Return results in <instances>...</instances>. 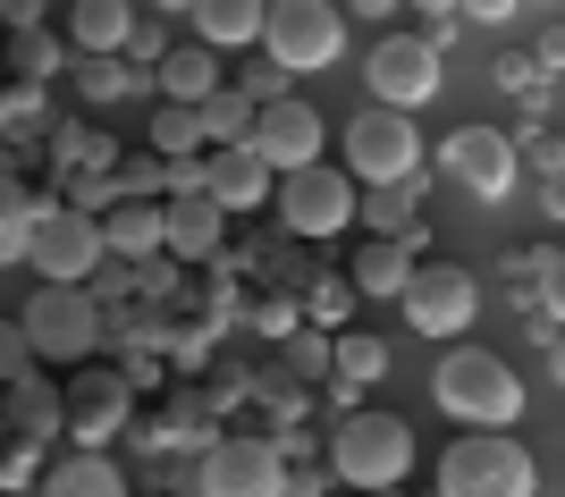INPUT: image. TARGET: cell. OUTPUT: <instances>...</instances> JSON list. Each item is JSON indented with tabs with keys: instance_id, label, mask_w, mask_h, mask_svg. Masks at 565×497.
Instances as JSON below:
<instances>
[{
	"instance_id": "3",
	"label": "cell",
	"mask_w": 565,
	"mask_h": 497,
	"mask_svg": "<svg viewBox=\"0 0 565 497\" xmlns=\"http://www.w3.org/2000/svg\"><path fill=\"white\" fill-rule=\"evenodd\" d=\"M532 489H541V464L507 430H465L439 455V497H532Z\"/></svg>"
},
{
	"instance_id": "27",
	"label": "cell",
	"mask_w": 565,
	"mask_h": 497,
	"mask_svg": "<svg viewBox=\"0 0 565 497\" xmlns=\"http://www.w3.org/2000/svg\"><path fill=\"white\" fill-rule=\"evenodd\" d=\"M414 203H423V169H414V177H397V186H372L354 219H372L380 237H405V228H414Z\"/></svg>"
},
{
	"instance_id": "1",
	"label": "cell",
	"mask_w": 565,
	"mask_h": 497,
	"mask_svg": "<svg viewBox=\"0 0 565 497\" xmlns=\"http://www.w3.org/2000/svg\"><path fill=\"white\" fill-rule=\"evenodd\" d=\"M430 397L465 430H507L523 413V379L507 371V355H490V346H448L439 371H430Z\"/></svg>"
},
{
	"instance_id": "9",
	"label": "cell",
	"mask_w": 565,
	"mask_h": 497,
	"mask_svg": "<svg viewBox=\"0 0 565 497\" xmlns=\"http://www.w3.org/2000/svg\"><path fill=\"white\" fill-rule=\"evenodd\" d=\"M194 489L203 497H287V447L279 439H254V430H228V439L203 447Z\"/></svg>"
},
{
	"instance_id": "26",
	"label": "cell",
	"mask_w": 565,
	"mask_h": 497,
	"mask_svg": "<svg viewBox=\"0 0 565 497\" xmlns=\"http://www.w3.org/2000/svg\"><path fill=\"white\" fill-rule=\"evenodd\" d=\"M330 379H354V388H372V379H388V346L363 329H338L330 337Z\"/></svg>"
},
{
	"instance_id": "20",
	"label": "cell",
	"mask_w": 565,
	"mask_h": 497,
	"mask_svg": "<svg viewBox=\"0 0 565 497\" xmlns=\"http://www.w3.org/2000/svg\"><path fill=\"white\" fill-rule=\"evenodd\" d=\"M102 245H110L118 261L161 253V203H143V194H118L110 212H102Z\"/></svg>"
},
{
	"instance_id": "16",
	"label": "cell",
	"mask_w": 565,
	"mask_h": 497,
	"mask_svg": "<svg viewBox=\"0 0 565 497\" xmlns=\"http://www.w3.org/2000/svg\"><path fill=\"white\" fill-rule=\"evenodd\" d=\"M220 228H228V212H220L212 194H161V253L178 261H212L220 253Z\"/></svg>"
},
{
	"instance_id": "43",
	"label": "cell",
	"mask_w": 565,
	"mask_h": 497,
	"mask_svg": "<svg viewBox=\"0 0 565 497\" xmlns=\"http://www.w3.org/2000/svg\"><path fill=\"white\" fill-rule=\"evenodd\" d=\"M0 18L9 25H43V0H0Z\"/></svg>"
},
{
	"instance_id": "39",
	"label": "cell",
	"mask_w": 565,
	"mask_h": 497,
	"mask_svg": "<svg viewBox=\"0 0 565 497\" xmlns=\"http://www.w3.org/2000/svg\"><path fill=\"white\" fill-rule=\"evenodd\" d=\"M523 0H456V18H481V25H498V18H515Z\"/></svg>"
},
{
	"instance_id": "14",
	"label": "cell",
	"mask_w": 565,
	"mask_h": 497,
	"mask_svg": "<svg viewBox=\"0 0 565 497\" xmlns=\"http://www.w3.org/2000/svg\"><path fill=\"white\" fill-rule=\"evenodd\" d=\"M60 404H68V439H76V447H102V439L127 422V404H136V379H127V371H94V363H76L68 388H60Z\"/></svg>"
},
{
	"instance_id": "41",
	"label": "cell",
	"mask_w": 565,
	"mask_h": 497,
	"mask_svg": "<svg viewBox=\"0 0 565 497\" xmlns=\"http://www.w3.org/2000/svg\"><path fill=\"white\" fill-rule=\"evenodd\" d=\"M532 60H541V76H548V68H565V25H548V34H541V51H532Z\"/></svg>"
},
{
	"instance_id": "40",
	"label": "cell",
	"mask_w": 565,
	"mask_h": 497,
	"mask_svg": "<svg viewBox=\"0 0 565 497\" xmlns=\"http://www.w3.org/2000/svg\"><path fill=\"white\" fill-rule=\"evenodd\" d=\"M541 212L565 219V169H541Z\"/></svg>"
},
{
	"instance_id": "18",
	"label": "cell",
	"mask_w": 565,
	"mask_h": 497,
	"mask_svg": "<svg viewBox=\"0 0 565 497\" xmlns=\"http://www.w3.org/2000/svg\"><path fill=\"white\" fill-rule=\"evenodd\" d=\"M43 497H127V480L102 447H68L43 464Z\"/></svg>"
},
{
	"instance_id": "30",
	"label": "cell",
	"mask_w": 565,
	"mask_h": 497,
	"mask_svg": "<svg viewBox=\"0 0 565 497\" xmlns=\"http://www.w3.org/2000/svg\"><path fill=\"white\" fill-rule=\"evenodd\" d=\"M152 152H161V161L203 152V110H194V101H161V119H152Z\"/></svg>"
},
{
	"instance_id": "31",
	"label": "cell",
	"mask_w": 565,
	"mask_h": 497,
	"mask_svg": "<svg viewBox=\"0 0 565 497\" xmlns=\"http://www.w3.org/2000/svg\"><path fill=\"white\" fill-rule=\"evenodd\" d=\"M532 304H541L548 321H565V245H541V253H532Z\"/></svg>"
},
{
	"instance_id": "28",
	"label": "cell",
	"mask_w": 565,
	"mask_h": 497,
	"mask_svg": "<svg viewBox=\"0 0 565 497\" xmlns=\"http://www.w3.org/2000/svg\"><path fill=\"white\" fill-rule=\"evenodd\" d=\"M34 212H43V194L18 186V177L0 169V261H25V228H34Z\"/></svg>"
},
{
	"instance_id": "35",
	"label": "cell",
	"mask_w": 565,
	"mask_h": 497,
	"mask_svg": "<svg viewBox=\"0 0 565 497\" xmlns=\"http://www.w3.org/2000/svg\"><path fill=\"white\" fill-rule=\"evenodd\" d=\"M127 60H136V68L152 76V68H161V60H169V34H161V25H152V18H136V25H127Z\"/></svg>"
},
{
	"instance_id": "47",
	"label": "cell",
	"mask_w": 565,
	"mask_h": 497,
	"mask_svg": "<svg viewBox=\"0 0 565 497\" xmlns=\"http://www.w3.org/2000/svg\"><path fill=\"white\" fill-rule=\"evenodd\" d=\"M152 9H161V18H186V9H194V0H152Z\"/></svg>"
},
{
	"instance_id": "13",
	"label": "cell",
	"mask_w": 565,
	"mask_h": 497,
	"mask_svg": "<svg viewBox=\"0 0 565 497\" xmlns=\"http://www.w3.org/2000/svg\"><path fill=\"white\" fill-rule=\"evenodd\" d=\"M270 161V177H287V169H305V161H321V143H330V119L312 110L305 94H279V101H262L254 110V136H245Z\"/></svg>"
},
{
	"instance_id": "46",
	"label": "cell",
	"mask_w": 565,
	"mask_h": 497,
	"mask_svg": "<svg viewBox=\"0 0 565 497\" xmlns=\"http://www.w3.org/2000/svg\"><path fill=\"white\" fill-rule=\"evenodd\" d=\"M405 9H423V25L430 18H456V0H405Z\"/></svg>"
},
{
	"instance_id": "25",
	"label": "cell",
	"mask_w": 565,
	"mask_h": 497,
	"mask_svg": "<svg viewBox=\"0 0 565 497\" xmlns=\"http://www.w3.org/2000/svg\"><path fill=\"white\" fill-rule=\"evenodd\" d=\"M194 110H203V136H212V143H245V136H254V110H262V101L236 94V85H212Z\"/></svg>"
},
{
	"instance_id": "37",
	"label": "cell",
	"mask_w": 565,
	"mask_h": 497,
	"mask_svg": "<svg viewBox=\"0 0 565 497\" xmlns=\"http://www.w3.org/2000/svg\"><path fill=\"white\" fill-rule=\"evenodd\" d=\"M287 363H296V371H321V379H330V337H321V329H296Z\"/></svg>"
},
{
	"instance_id": "4",
	"label": "cell",
	"mask_w": 565,
	"mask_h": 497,
	"mask_svg": "<svg viewBox=\"0 0 565 497\" xmlns=\"http://www.w3.org/2000/svg\"><path fill=\"white\" fill-rule=\"evenodd\" d=\"M25 346H34V363H85L102 346V295L94 287H68V279H43L34 295H25Z\"/></svg>"
},
{
	"instance_id": "22",
	"label": "cell",
	"mask_w": 565,
	"mask_h": 497,
	"mask_svg": "<svg viewBox=\"0 0 565 497\" xmlns=\"http://www.w3.org/2000/svg\"><path fill=\"white\" fill-rule=\"evenodd\" d=\"M136 0H68V43L76 51H127Z\"/></svg>"
},
{
	"instance_id": "12",
	"label": "cell",
	"mask_w": 565,
	"mask_h": 497,
	"mask_svg": "<svg viewBox=\"0 0 565 497\" xmlns=\"http://www.w3.org/2000/svg\"><path fill=\"white\" fill-rule=\"evenodd\" d=\"M439 169H448L465 194H481V203H498V194H515V136L507 127H456V136H439Z\"/></svg>"
},
{
	"instance_id": "36",
	"label": "cell",
	"mask_w": 565,
	"mask_h": 497,
	"mask_svg": "<svg viewBox=\"0 0 565 497\" xmlns=\"http://www.w3.org/2000/svg\"><path fill=\"white\" fill-rule=\"evenodd\" d=\"M305 304H312V321H338V329H347V304H354V279L338 287V279H312L305 287Z\"/></svg>"
},
{
	"instance_id": "10",
	"label": "cell",
	"mask_w": 565,
	"mask_h": 497,
	"mask_svg": "<svg viewBox=\"0 0 565 497\" xmlns=\"http://www.w3.org/2000/svg\"><path fill=\"white\" fill-rule=\"evenodd\" d=\"M397 304L423 337H465L472 312H481V287H472L465 261H414V279H405Z\"/></svg>"
},
{
	"instance_id": "44",
	"label": "cell",
	"mask_w": 565,
	"mask_h": 497,
	"mask_svg": "<svg viewBox=\"0 0 565 497\" xmlns=\"http://www.w3.org/2000/svg\"><path fill=\"white\" fill-rule=\"evenodd\" d=\"M548 379L565 388V321H557V337H548Z\"/></svg>"
},
{
	"instance_id": "29",
	"label": "cell",
	"mask_w": 565,
	"mask_h": 497,
	"mask_svg": "<svg viewBox=\"0 0 565 497\" xmlns=\"http://www.w3.org/2000/svg\"><path fill=\"white\" fill-rule=\"evenodd\" d=\"M0 68H18L25 85H43V76H60V43H51L43 25H9V51H0Z\"/></svg>"
},
{
	"instance_id": "24",
	"label": "cell",
	"mask_w": 565,
	"mask_h": 497,
	"mask_svg": "<svg viewBox=\"0 0 565 497\" xmlns=\"http://www.w3.org/2000/svg\"><path fill=\"white\" fill-rule=\"evenodd\" d=\"M76 94L85 101H118V94H136V76L143 68H127V51H76Z\"/></svg>"
},
{
	"instance_id": "2",
	"label": "cell",
	"mask_w": 565,
	"mask_h": 497,
	"mask_svg": "<svg viewBox=\"0 0 565 497\" xmlns=\"http://www.w3.org/2000/svg\"><path fill=\"white\" fill-rule=\"evenodd\" d=\"M330 473L347 480V489H405V473H414V430H405V413H388V404L338 413Z\"/></svg>"
},
{
	"instance_id": "5",
	"label": "cell",
	"mask_w": 565,
	"mask_h": 497,
	"mask_svg": "<svg viewBox=\"0 0 565 497\" xmlns=\"http://www.w3.org/2000/svg\"><path fill=\"white\" fill-rule=\"evenodd\" d=\"M262 51H270L287 76L338 68V51H347V9H338V0H270V9H262Z\"/></svg>"
},
{
	"instance_id": "6",
	"label": "cell",
	"mask_w": 565,
	"mask_h": 497,
	"mask_svg": "<svg viewBox=\"0 0 565 497\" xmlns=\"http://www.w3.org/2000/svg\"><path fill=\"white\" fill-rule=\"evenodd\" d=\"M414 169H423V127H414V110L372 101V110L347 119V177L354 186H397Z\"/></svg>"
},
{
	"instance_id": "11",
	"label": "cell",
	"mask_w": 565,
	"mask_h": 497,
	"mask_svg": "<svg viewBox=\"0 0 565 497\" xmlns=\"http://www.w3.org/2000/svg\"><path fill=\"white\" fill-rule=\"evenodd\" d=\"M363 85H372V101H388V110H423V101L439 94V51H430L423 34H380L372 60H363Z\"/></svg>"
},
{
	"instance_id": "45",
	"label": "cell",
	"mask_w": 565,
	"mask_h": 497,
	"mask_svg": "<svg viewBox=\"0 0 565 497\" xmlns=\"http://www.w3.org/2000/svg\"><path fill=\"white\" fill-rule=\"evenodd\" d=\"M354 18H397V0H347Z\"/></svg>"
},
{
	"instance_id": "19",
	"label": "cell",
	"mask_w": 565,
	"mask_h": 497,
	"mask_svg": "<svg viewBox=\"0 0 565 497\" xmlns=\"http://www.w3.org/2000/svg\"><path fill=\"white\" fill-rule=\"evenodd\" d=\"M262 9H270V0H194L186 18H194V43L245 51V43H262Z\"/></svg>"
},
{
	"instance_id": "23",
	"label": "cell",
	"mask_w": 565,
	"mask_h": 497,
	"mask_svg": "<svg viewBox=\"0 0 565 497\" xmlns=\"http://www.w3.org/2000/svg\"><path fill=\"white\" fill-rule=\"evenodd\" d=\"M405 279H414V245L405 237H372L354 253V295H405Z\"/></svg>"
},
{
	"instance_id": "42",
	"label": "cell",
	"mask_w": 565,
	"mask_h": 497,
	"mask_svg": "<svg viewBox=\"0 0 565 497\" xmlns=\"http://www.w3.org/2000/svg\"><path fill=\"white\" fill-rule=\"evenodd\" d=\"M532 143H541V169H565V127H541Z\"/></svg>"
},
{
	"instance_id": "17",
	"label": "cell",
	"mask_w": 565,
	"mask_h": 497,
	"mask_svg": "<svg viewBox=\"0 0 565 497\" xmlns=\"http://www.w3.org/2000/svg\"><path fill=\"white\" fill-rule=\"evenodd\" d=\"M0 422L18 430V439H34V447H51V439H68V404H60V388L51 379H9V404H0Z\"/></svg>"
},
{
	"instance_id": "48",
	"label": "cell",
	"mask_w": 565,
	"mask_h": 497,
	"mask_svg": "<svg viewBox=\"0 0 565 497\" xmlns=\"http://www.w3.org/2000/svg\"><path fill=\"white\" fill-rule=\"evenodd\" d=\"M354 497H405V489H354Z\"/></svg>"
},
{
	"instance_id": "34",
	"label": "cell",
	"mask_w": 565,
	"mask_h": 497,
	"mask_svg": "<svg viewBox=\"0 0 565 497\" xmlns=\"http://www.w3.org/2000/svg\"><path fill=\"white\" fill-rule=\"evenodd\" d=\"M490 76L507 85V94H541V60H532V51H498Z\"/></svg>"
},
{
	"instance_id": "33",
	"label": "cell",
	"mask_w": 565,
	"mask_h": 497,
	"mask_svg": "<svg viewBox=\"0 0 565 497\" xmlns=\"http://www.w3.org/2000/svg\"><path fill=\"white\" fill-rule=\"evenodd\" d=\"M34 371V346H25V321L18 312H0V388H9V379H25Z\"/></svg>"
},
{
	"instance_id": "32",
	"label": "cell",
	"mask_w": 565,
	"mask_h": 497,
	"mask_svg": "<svg viewBox=\"0 0 565 497\" xmlns=\"http://www.w3.org/2000/svg\"><path fill=\"white\" fill-rule=\"evenodd\" d=\"M110 177H118V194H143V203H161V194H169V161H161V152H127Z\"/></svg>"
},
{
	"instance_id": "8",
	"label": "cell",
	"mask_w": 565,
	"mask_h": 497,
	"mask_svg": "<svg viewBox=\"0 0 565 497\" xmlns=\"http://www.w3.org/2000/svg\"><path fill=\"white\" fill-rule=\"evenodd\" d=\"M363 212V186H354L338 161H305V169H287L279 177V228L287 237H338L347 219Z\"/></svg>"
},
{
	"instance_id": "38",
	"label": "cell",
	"mask_w": 565,
	"mask_h": 497,
	"mask_svg": "<svg viewBox=\"0 0 565 497\" xmlns=\"http://www.w3.org/2000/svg\"><path fill=\"white\" fill-rule=\"evenodd\" d=\"M236 94H254V101H279V94H287V68H279V60H262V68H245V76H236Z\"/></svg>"
},
{
	"instance_id": "7",
	"label": "cell",
	"mask_w": 565,
	"mask_h": 497,
	"mask_svg": "<svg viewBox=\"0 0 565 497\" xmlns=\"http://www.w3.org/2000/svg\"><path fill=\"white\" fill-rule=\"evenodd\" d=\"M102 261H110V245H102L94 212H76V203H43V212H34V228H25V270L85 287Z\"/></svg>"
},
{
	"instance_id": "21",
	"label": "cell",
	"mask_w": 565,
	"mask_h": 497,
	"mask_svg": "<svg viewBox=\"0 0 565 497\" xmlns=\"http://www.w3.org/2000/svg\"><path fill=\"white\" fill-rule=\"evenodd\" d=\"M152 76H161V94H169V101H203L212 85H228V68H220V51H212V43H169V60H161Z\"/></svg>"
},
{
	"instance_id": "15",
	"label": "cell",
	"mask_w": 565,
	"mask_h": 497,
	"mask_svg": "<svg viewBox=\"0 0 565 497\" xmlns=\"http://www.w3.org/2000/svg\"><path fill=\"white\" fill-rule=\"evenodd\" d=\"M203 194L220 212H254V203H270V161L254 143H212L203 152Z\"/></svg>"
}]
</instances>
